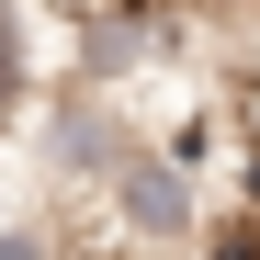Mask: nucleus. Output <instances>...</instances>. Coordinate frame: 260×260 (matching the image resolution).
<instances>
[{"instance_id": "f257e3e1", "label": "nucleus", "mask_w": 260, "mask_h": 260, "mask_svg": "<svg viewBox=\"0 0 260 260\" xmlns=\"http://www.w3.org/2000/svg\"><path fill=\"white\" fill-rule=\"evenodd\" d=\"M102 192H113V226L147 238V249H192L204 238V181L170 147H113L102 158Z\"/></svg>"}, {"instance_id": "f03ea898", "label": "nucleus", "mask_w": 260, "mask_h": 260, "mask_svg": "<svg viewBox=\"0 0 260 260\" xmlns=\"http://www.w3.org/2000/svg\"><path fill=\"white\" fill-rule=\"evenodd\" d=\"M124 147V124H113V91H91V79H68V91L46 102V158L57 170H91L102 181V158Z\"/></svg>"}, {"instance_id": "7ed1b4c3", "label": "nucleus", "mask_w": 260, "mask_h": 260, "mask_svg": "<svg viewBox=\"0 0 260 260\" xmlns=\"http://www.w3.org/2000/svg\"><path fill=\"white\" fill-rule=\"evenodd\" d=\"M147 57H158V12H102L91 34H79V68H68V79H91V91H124Z\"/></svg>"}, {"instance_id": "20e7f679", "label": "nucleus", "mask_w": 260, "mask_h": 260, "mask_svg": "<svg viewBox=\"0 0 260 260\" xmlns=\"http://www.w3.org/2000/svg\"><path fill=\"white\" fill-rule=\"evenodd\" d=\"M23 79H34V23H23V0H0V113L23 102Z\"/></svg>"}, {"instance_id": "39448f33", "label": "nucleus", "mask_w": 260, "mask_h": 260, "mask_svg": "<svg viewBox=\"0 0 260 260\" xmlns=\"http://www.w3.org/2000/svg\"><path fill=\"white\" fill-rule=\"evenodd\" d=\"M0 260H57V238L46 226H0Z\"/></svg>"}, {"instance_id": "423d86ee", "label": "nucleus", "mask_w": 260, "mask_h": 260, "mask_svg": "<svg viewBox=\"0 0 260 260\" xmlns=\"http://www.w3.org/2000/svg\"><path fill=\"white\" fill-rule=\"evenodd\" d=\"M215 260H260V226H226V238H215Z\"/></svg>"}]
</instances>
